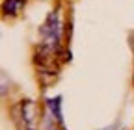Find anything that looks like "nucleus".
<instances>
[{
	"label": "nucleus",
	"mask_w": 134,
	"mask_h": 130,
	"mask_svg": "<svg viewBox=\"0 0 134 130\" xmlns=\"http://www.w3.org/2000/svg\"><path fill=\"white\" fill-rule=\"evenodd\" d=\"M24 8V0H6L4 2V13L6 15H17Z\"/></svg>",
	"instance_id": "f257e3e1"
}]
</instances>
